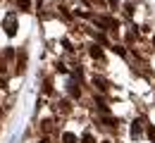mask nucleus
<instances>
[{
    "mask_svg": "<svg viewBox=\"0 0 155 143\" xmlns=\"http://www.w3.org/2000/svg\"><path fill=\"white\" fill-rule=\"evenodd\" d=\"M105 143H110V141H105Z\"/></svg>",
    "mask_w": 155,
    "mask_h": 143,
    "instance_id": "nucleus-9",
    "label": "nucleus"
},
{
    "mask_svg": "<svg viewBox=\"0 0 155 143\" xmlns=\"http://www.w3.org/2000/svg\"><path fill=\"white\" fill-rule=\"evenodd\" d=\"M84 143H93V136H91V134H86V136H84Z\"/></svg>",
    "mask_w": 155,
    "mask_h": 143,
    "instance_id": "nucleus-8",
    "label": "nucleus"
},
{
    "mask_svg": "<svg viewBox=\"0 0 155 143\" xmlns=\"http://www.w3.org/2000/svg\"><path fill=\"white\" fill-rule=\"evenodd\" d=\"M53 124H55L53 119H45V122L41 124V131H43V134H50V131H53Z\"/></svg>",
    "mask_w": 155,
    "mask_h": 143,
    "instance_id": "nucleus-3",
    "label": "nucleus"
},
{
    "mask_svg": "<svg viewBox=\"0 0 155 143\" xmlns=\"http://www.w3.org/2000/svg\"><path fill=\"white\" fill-rule=\"evenodd\" d=\"M5 29H7V34H10V36H15V31H17V29H15V15H10V17H7Z\"/></svg>",
    "mask_w": 155,
    "mask_h": 143,
    "instance_id": "nucleus-2",
    "label": "nucleus"
},
{
    "mask_svg": "<svg viewBox=\"0 0 155 143\" xmlns=\"http://www.w3.org/2000/svg\"><path fill=\"white\" fill-rule=\"evenodd\" d=\"M24 69H26V50L17 53V74H21Z\"/></svg>",
    "mask_w": 155,
    "mask_h": 143,
    "instance_id": "nucleus-1",
    "label": "nucleus"
},
{
    "mask_svg": "<svg viewBox=\"0 0 155 143\" xmlns=\"http://www.w3.org/2000/svg\"><path fill=\"white\" fill-rule=\"evenodd\" d=\"M15 2H17V7L24 10V12H26V10H31V0H15Z\"/></svg>",
    "mask_w": 155,
    "mask_h": 143,
    "instance_id": "nucleus-4",
    "label": "nucleus"
},
{
    "mask_svg": "<svg viewBox=\"0 0 155 143\" xmlns=\"http://www.w3.org/2000/svg\"><path fill=\"white\" fill-rule=\"evenodd\" d=\"M91 55H93V57H98V60H100V57H103V50H100V48H96V45H93V48H91Z\"/></svg>",
    "mask_w": 155,
    "mask_h": 143,
    "instance_id": "nucleus-5",
    "label": "nucleus"
},
{
    "mask_svg": "<svg viewBox=\"0 0 155 143\" xmlns=\"http://www.w3.org/2000/svg\"><path fill=\"white\" fill-rule=\"evenodd\" d=\"M74 141H77L74 134H64V143H74Z\"/></svg>",
    "mask_w": 155,
    "mask_h": 143,
    "instance_id": "nucleus-6",
    "label": "nucleus"
},
{
    "mask_svg": "<svg viewBox=\"0 0 155 143\" xmlns=\"http://www.w3.org/2000/svg\"><path fill=\"white\" fill-rule=\"evenodd\" d=\"M5 88H7V79H5V76H0V91H5Z\"/></svg>",
    "mask_w": 155,
    "mask_h": 143,
    "instance_id": "nucleus-7",
    "label": "nucleus"
}]
</instances>
